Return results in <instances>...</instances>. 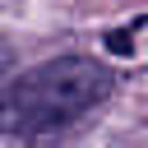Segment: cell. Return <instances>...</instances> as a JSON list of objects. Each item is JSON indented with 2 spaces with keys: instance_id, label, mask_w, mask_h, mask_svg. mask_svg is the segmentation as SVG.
<instances>
[{
  "instance_id": "6da1fadb",
  "label": "cell",
  "mask_w": 148,
  "mask_h": 148,
  "mask_svg": "<svg viewBox=\"0 0 148 148\" xmlns=\"http://www.w3.org/2000/svg\"><path fill=\"white\" fill-rule=\"evenodd\" d=\"M111 97V69L88 56H56L32 74H18L0 92V134L37 139L83 120Z\"/></svg>"
},
{
  "instance_id": "7a4b0ae2",
  "label": "cell",
  "mask_w": 148,
  "mask_h": 148,
  "mask_svg": "<svg viewBox=\"0 0 148 148\" xmlns=\"http://www.w3.org/2000/svg\"><path fill=\"white\" fill-rule=\"evenodd\" d=\"M106 46H111V51H120V56H130V28H116V32H106Z\"/></svg>"
},
{
  "instance_id": "3957f363",
  "label": "cell",
  "mask_w": 148,
  "mask_h": 148,
  "mask_svg": "<svg viewBox=\"0 0 148 148\" xmlns=\"http://www.w3.org/2000/svg\"><path fill=\"white\" fill-rule=\"evenodd\" d=\"M9 65H14V51H9V42H5V37H0V79H5V74H9Z\"/></svg>"
}]
</instances>
